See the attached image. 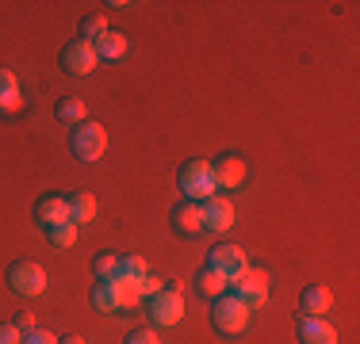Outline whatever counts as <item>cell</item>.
Masks as SVG:
<instances>
[{
  "label": "cell",
  "mask_w": 360,
  "mask_h": 344,
  "mask_svg": "<svg viewBox=\"0 0 360 344\" xmlns=\"http://www.w3.org/2000/svg\"><path fill=\"white\" fill-rule=\"evenodd\" d=\"M20 103H23V96H20V77L12 73V69H0V111H20Z\"/></svg>",
  "instance_id": "obj_16"
},
{
  "label": "cell",
  "mask_w": 360,
  "mask_h": 344,
  "mask_svg": "<svg viewBox=\"0 0 360 344\" xmlns=\"http://www.w3.org/2000/svg\"><path fill=\"white\" fill-rule=\"evenodd\" d=\"M203 230H211V234H226L230 226H234V203L222 199V195H211V199H203Z\"/></svg>",
  "instance_id": "obj_10"
},
{
  "label": "cell",
  "mask_w": 360,
  "mask_h": 344,
  "mask_svg": "<svg viewBox=\"0 0 360 344\" xmlns=\"http://www.w3.org/2000/svg\"><path fill=\"white\" fill-rule=\"evenodd\" d=\"M92 272H96V279H115L119 275V253H100L96 260H92Z\"/></svg>",
  "instance_id": "obj_25"
},
{
  "label": "cell",
  "mask_w": 360,
  "mask_h": 344,
  "mask_svg": "<svg viewBox=\"0 0 360 344\" xmlns=\"http://www.w3.org/2000/svg\"><path fill=\"white\" fill-rule=\"evenodd\" d=\"M146 310H150V322L153 325L169 329V325H176L180 317H184V298H180L176 287H165V291H158V295L146 303Z\"/></svg>",
  "instance_id": "obj_5"
},
{
  "label": "cell",
  "mask_w": 360,
  "mask_h": 344,
  "mask_svg": "<svg viewBox=\"0 0 360 344\" xmlns=\"http://www.w3.org/2000/svg\"><path fill=\"white\" fill-rule=\"evenodd\" d=\"M8 287L23 298H39L46 291V268L39 260H15L8 268Z\"/></svg>",
  "instance_id": "obj_4"
},
{
  "label": "cell",
  "mask_w": 360,
  "mask_h": 344,
  "mask_svg": "<svg viewBox=\"0 0 360 344\" xmlns=\"http://www.w3.org/2000/svg\"><path fill=\"white\" fill-rule=\"evenodd\" d=\"M211 303H215V306H211V322H215L219 333H226V337H238V333L250 329V314H253V310L245 306L238 295H230V291H226V295L211 298Z\"/></svg>",
  "instance_id": "obj_1"
},
{
  "label": "cell",
  "mask_w": 360,
  "mask_h": 344,
  "mask_svg": "<svg viewBox=\"0 0 360 344\" xmlns=\"http://www.w3.org/2000/svg\"><path fill=\"white\" fill-rule=\"evenodd\" d=\"M211 180H215V187H222V192L242 187L245 184V157H238V153H222V157H215Z\"/></svg>",
  "instance_id": "obj_9"
},
{
  "label": "cell",
  "mask_w": 360,
  "mask_h": 344,
  "mask_svg": "<svg viewBox=\"0 0 360 344\" xmlns=\"http://www.w3.org/2000/svg\"><path fill=\"white\" fill-rule=\"evenodd\" d=\"M96 54H100V62H119V58L127 54V39L119 31H108L104 39L96 42Z\"/></svg>",
  "instance_id": "obj_20"
},
{
  "label": "cell",
  "mask_w": 360,
  "mask_h": 344,
  "mask_svg": "<svg viewBox=\"0 0 360 344\" xmlns=\"http://www.w3.org/2000/svg\"><path fill=\"white\" fill-rule=\"evenodd\" d=\"M58 344H84V337H77V333H65V337H58Z\"/></svg>",
  "instance_id": "obj_31"
},
{
  "label": "cell",
  "mask_w": 360,
  "mask_h": 344,
  "mask_svg": "<svg viewBox=\"0 0 360 344\" xmlns=\"http://www.w3.org/2000/svg\"><path fill=\"white\" fill-rule=\"evenodd\" d=\"M299 340L303 344H338V329L326 317H299Z\"/></svg>",
  "instance_id": "obj_14"
},
{
  "label": "cell",
  "mask_w": 360,
  "mask_h": 344,
  "mask_svg": "<svg viewBox=\"0 0 360 344\" xmlns=\"http://www.w3.org/2000/svg\"><path fill=\"white\" fill-rule=\"evenodd\" d=\"M54 115L62 119V123H73V126L89 123V107H84V100H77V96H62V100H58Z\"/></svg>",
  "instance_id": "obj_19"
},
{
  "label": "cell",
  "mask_w": 360,
  "mask_h": 344,
  "mask_svg": "<svg viewBox=\"0 0 360 344\" xmlns=\"http://www.w3.org/2000/svg\"><path fill=\"white\" fill-rule=\"evenodd\" d=\"M119 275H123V279H142V275H150V268H146L142 256L127 253V256H119Z\"/></svg>",
  "instance_id": "obj_24"
},
{
  "label": "cell",
  "mask_w": 360,
  "mask_h": 344,
  "mask_svg": "<svg viewBox=\"0 0 360 344\" xmlns=\"http://www.w3.org/2000/svg\"><path fill=\"white\" fill-rule=\"evenodd\" d=\"M139 291H142V298H153L158 291H165V279H158V275H142Z\"/></svg>",
  "instance_id": "obj_26"
},
{
  "label": "cell",
  "mask_w": 360,
  "mask_h": 344,
  "mask_svg": "<svg viewBox=\"0 0 360 344\" xmlns=\"http://www.w3.org/2000/svg\"><path fill=\"white\" fill-rule=\"evenodd\" d=\"M35 222L42 230L70 222V195H42V199L35 203Z\"/></svg>",
  "instance_id": "obj_11"
},
{
  "label": "cell",
  "mask_w": 360,
  "mask_h": 344,
  "mask_svg": "<svg viewBox=\"0 0 360 344\" xmlns=\"http://www.w3.org/2000/svg\"><path fill=\"white\" fill-rule=\"evenodd\" d=\"M77 230H81V226L62 222V226H50L46 237H50V245H54V249H73V245H77Z\"/></svg>",
  "instance_id": "obj_23"
},
{
  "label": "cell",
  "mask_w": 360,
  "mask_h": 344,
  "mask_svg": "<svg viewBox=\"0 0 360 344\" xmlns=\"http://www.w3.org/2000/svg\"><path fill=\"white\" fill-rule=\"evenodd\" d=\"M207 264H211L215 272L226 275L230 283L242 279V275L250 272V256H245L242 245H215V249H211V260H207Z\"/></svg>",
  "instance_id": "obj_8"
},
{
  "label": "cell",
  "mask_w": 360,
  "mask_h": 344,
  "mask_svg": "<svg viewBox=\"0 0 360 344\" xmlns=\"http://www.w3.org/2000/svg\"><path fill=\"white\" fill-rule=\"evenodd\" d=\"M195 291H200L203 298H219V295H226V291H230V279L222 272H215L211 264H203V268L195 272Z\"/></svg>",
  "instance_id": "obj_15"
},
{
  "label": "cell",
  "mask_w": 360,
  "mask_h": 344,
  "mask_svg": "<svg viewBox=\"0 0 360 344\" xmlns=\"http://www.w3.org/2000/svg\"><path fill=\"white\" fill-rule=\"evenodd\" d=\"M115 287H119V310H134L142 303L139 279H123V275H115Z\"/></svg>",
  "instance_id": "obj_22"
},
{
  "label": "cell",
  "mask_w": 360,
  "mask_h": 344,
  "mask_svg": "<svg viewBox=\"0 0 360 344\" xmlns=\"http://www.w3.org/2000/svg\"><path fill=\"white\" fill-rule=\"evenodd\" d=\"M173 230H176V234H184V237H195L203 230V206L195 199H180L173 206Z\"/></svg>",
  "instance_id": "obj_12"
},
{
  "label": "cell",
  "mask_w": 360,
  "mask_h": 344,
  "mask_svg": "<svg viewBox=\"0 0 360 344\" xmlns=\"http://www.w3.org/2000/svg\"><path fill=\"white\" fill-rule=\"evenodd\" d=\"M123 344H161V337L153 333V325H150V329H134Z\"/></svg>",
  "instance_id": "obj_27"
},
{
  "label": "cell",
  "mask_w": 360,
  "mask_h": 344,
  "mask_svg": "<svg viewBox=\"0 0 360 344\" xmlns=\"http://www.w3.org/2000/svg\"><path fill=\"white\" fill-rule=\"evenodd\" d=\"M96 195H89V192H73L70 195V222L73 226H84V222H92L96 218Z\"/></svg>",
  "instance_id": "obj_18"
},
{
  "label": "cell",
  "mask_w": 360,
  "mask_h": 344,
  "mask_svg": "<svg viewBox=\"0 0 360 344\" xmlns=\"http://www.w3.org/2000/svg\"><path fill=\"white\" fill-rule=\"evenodd\" d=\"M12 325H15V329H20V333H23V337H27V333L35 329V314H20V317H15Z\"/></svg>",
  "instance_id": "obj_30"
},
{
  "label": "cell",
  "mask_w": 360,
  "mask_h": 344,
  "mask_svg": "<svg viewBox=\"0 0 360 344\" xmlns=\"http://www.w3.org/2000/svg\"><path fill=\"white\" fill-rule=\"evenodd\" d=\"M92 306H96L100 314H115V310H119L115 279H96V283H92Z\"/></svg>",
  "instance_id": "obj_17"
},
{
  "label": "cell",
  "mask_w": 360,
  "mask_h": 344,
  "mask_svg": "<svg viewBox=\"0 0 360 344\" xmlns=\"http://www.w3.org/2000/svg\"><path fill=\"white\" fill-rule=\"evenodd\" d=\"M96 65H100V54H96L92 42L73 39V42H65V46H62V69L70 77H89Z\"/></svg>",
  "instance_id": "obj_6"
},
{
  "label": "cell",
  "mask_w": 360,
  "mask_h": 344,
  "mask_svg": "<svg viewBox=\"0 0 360 344\" xmlns=\"http://www.w3.org/2000/svg\"><path fill=\"white\" fill-rule=\"evenodd\" d=\"M230 295H238L250 310L257 306H264L269 303V272H261V268H250L242 275V279H234L230 283Z\"/></svg>",
  "instance_id": "obj_7"
},
{
  "label": "cell",
  "mask_w": 360,
  "mask_h": 344,
  "mask_svg": "<svg viewBox=\"0 0 360 344\" xmlns=\"http://www.w3.org/2000/svg\"><path fill=\"white\" fill-rule=\"evenodd\" d=\"M176 184H180V192H184V199H195V203L211 199V195H215L211 161H200V157L184 161V165H180V172H176Z\"/></svg>",
  "instance_id": "obj_2"
},
{
  "label": "cell",
  "mask_w": 360,
  "mask_h": 344,
  "mask_svg": "<svg viewBox=\"0 0 360 344\" xmlns=\"http://www.w3.org/2000/svg\"><path fill=\"white\" fill-rule=\"evenodd\" d=\"M0 344H23V333L15 325H0Z\"/></svg>",
  "instance_id": "obj_29"
},
{
  "label": "cell",
  "mask_w": 360,
  "mask_h": 344,
  "mask_svg": "<svg viewBox=\"0 0 360 344\" xmlns=\"http://www.w3.org/2000/svg\"><path fill=\"white\" fill-rule=\"evenodd\" d=\"M23 344H58V333H50V329H31L27 337H23Z\"/></svg>",
  "instance_id": "obj_28"
},
{
  "label": "cell",
  "mask_w": 360,
  "mask_h": 344,
  "mask_svg": "<svg viewBox=\"0 0 360 344\" xmlns=\"http://www.w3.org/2000/svg\"><path fill=\"white\" fill-rule=\"evenodd\" d=\"M104 34H108V20H104L100 12H89V15L81 20V39H84V42H92V46H96Z\"/></svg>",
  "instance_id": "obj_21"
},
{
  "label": "cell",
  "mask_w": 360,
  "mask_h": 344,
  "mask_svg": "<svg viewBox=\"0 0 360 344\" xmlns=\"http://www.w3.org/2000/svg\"><path fill=\"white\" fill-rule=\"evenodd\" d=\"M330 306H333V295L322 283H311V287H303V295H299V314L303 317H326Z\"/></svg>",
  "instance_id": "obj_13"
},
{
  "label": "cell",
  "mask_w": 360,
  "mask_h": 344,
  "mask_svg": "<svg viewBox=\"0 0 360 344\" xmlns=\"http://www.w3.org/2000/svg\"><path fill=\"white\" fill-rule=\"evenodd\" d=\"M70 150H73L77 161L92 165V161H100V157H104V150H108V131L100 123H81L70 134Z\"/></svg>",
  "instance_id": "obj_3"
}]
</instances>
